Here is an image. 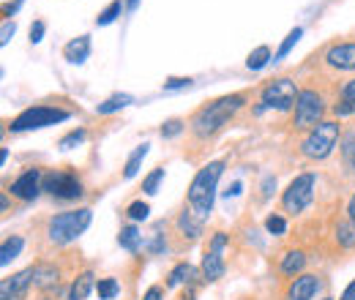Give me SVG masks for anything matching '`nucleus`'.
I'll return each mask as SVG.
<instances>
[{"mask_svg":"<svg viewBox=\"0 0 355 300\" xmlns=\"http://www.w3.org/2000/svg\"><path fill=\"white\" fill-rule=\"evenodd\" d=\"M243 101H246L243 93H232V96H222V98L205 104L202 109H197V115L191 118V131H194V136L208 139V136H214L216 131H222L224 126H227V121L243 107Z\"/></svg>","mask_w":355,"mask_h":300,"instance_id":"1","label":"nucleus"},{"mask_svg":"<svg viewBox=\"0 0 355 300\" xmlns=\"http://www.w3.org/2000/svg\"><path fill=\"white\" fill-rule=\"evenodd\" d=\"M224 172V161H211L194 175V180L189 183V205L194 215H200L202 221L214 213V202H216V186Z\"/></svg>","mask_w":355,"mask_h":300,"instance_id":"2","label":"nucleus"},{"mask_svg":"<svg viewBox=\"0 0 355 300\" xmlns=\"http://www.w3.org/2000/svg\"><path fill=\"white\" fill-rule=\"evenodd\" d=\"M93 221L90 208H77V211H66V213H58L49 218L46 224V238L55 243V246H69L74 243Z\"/></svg>","mask_w":355,"mask_h":300,"instance_id":"3","label":"nucleus"},{"mask_svg":"<svg viewBox=\"0 0 355 300\" xmlns=\"http://www.w3.org/2000/svg\"><path fill=\"white\" fill-rule=\"evenodd\" d=\"M339 134H342V126L336 121H322L317 123L314 129H309L306 139L301 142V153L311 159V161H322L331 156V150L336 148L339 142Z\"/></svg>","mask_w":355,"mask_h":300,"instance_id":"4","label":"nucleus"},{"mask_svg":"<svg viewBox=\"0 0 355 300\" xmlns=\"http://www.w3.org/2000/svg\"><path fill=\"white\" fill-rule=\"evenodd\" d=\"M42 188L49 191L55 200H63V202H69V200H80V197H83V180L77 177V172L74 170L46 172L44 180H42Z\"/></svg>","mask_w":355,"mask_h":300,"instance_id":"5","label":"nucleus"},{"mask_svg":"<svg viewBox=\"0 0 355 300\" xmlns=\"http://www.w3.org/2000/svg\"><path fill=\"white\" fill-rule=\"evenodd\" d=\"M314 183H317V177L311 172H304L287 186V191L282 194L284 213H304L309 208V202L314 200Z\"/></svg>","mask_w":355,"mask_h":300,"instance_id":"6","label":"nucleus"},{"mask_svg":"<svg viewBox=\"0 0 355 300\" xmlns=\"http://www.w3.org/2000/svg\"><path fill=\"white\" fill-rule=\"evenodd\" d=\"M63 121H69V112H66V109H55V107H31V109L19 112V115L11 121V131L44 129V126H55V123H63Z\"/></svg>","mask_w":355,"mask_h":300,"instance_id":"7","label":"nucleus"},{"mask_svg":"<svg viewBox=\"0 0 355 300\" xmlns=\"http://www.w3.org/2000/svg\"><path fill=\"white\" fill-rule=\"evenodd\" d=\"M322 96L317 90H301L298 101H295V115H293V126L295 129H314L317 123H322Z\"/></svg>","mask_w":355,"mask_h":300,"instance_id":"8","label":"nucleus"},{"mask_svg":"<svg viewBox=\"0 0 355 300\" xmlns=\"http://www.w3.org/2000/svg\"><path fill=\"white\" fill-rule=\"evenodd\" d=\"M298 87L293 80H273V82H268L263 87V107L266 109H279V112H287L290 107H295V101H298Z\"/></svg>","mask_w":355,"mask_h":300,"instance_id":"9","label":"nucleus"},{"mask_svg":"<svg viewBox=\"0 0 355 300\" xmlns=\"http://www.w3.org/2000/svg\"><path fill=\"white\" fill-rule=\"evenodd\" d=\"M42 180H44V175H42V170H25L14 183H11V194L14 197H19L22 202H33L36 197H39V191H44L42 188Z\"/></svg>","mask_w":355,"mask_h":300,"instance_id":"10","label":"nucleus"},{"mask_svg":"<svg viewBox=\"0 0 355 300\" xmlns=\"http://www.w3.org/2000/svg\"><path fill=\"white\" fill-rule=\"evenodd\" d=\"M33 284V267H25L0 281V300H22L28 287Z\"/></svg>","mask_w":355,"mask_h":300,"instance_id":"11","label":"nucleus"},{"mask_svg":"<svg viewBox=\"0 0 355 300\" xmlns=\"http://www.w3.org/2000/svg\"><path fill=\"white\" fill-rule=\"evenodd\" d=\"M325 60H328V66L336 69V71H355V44L347 42V44L331 46L328 55H325Z\"/></svg>","mask_w":355,"mask_h":300,"instance_id":"12","label":"nucleus"},{"mask_svg":"<svg viewBox=\"0 0 355 300\" xmlns=\"http://www.w3.org/2000/svg\"><path fill=\"white\" fill-rule=\"evenodd\" d=\"M317 290H320V279L311 276V273H304V276H298V279L290 284L287 300H311L317 295Z\"/></svg>","mask_w":355,"mask_h":300,"instance_id":"13","label":"nucleus"},{"mask_svg":"<svg viewBox=\"0 0 355 300\" xmlns=\"http://www.w3.org/2000/svg\"><path fill=\"white\" fill-rule=\"evenodd\" d=\"M90 55V36H77L63 46V58L69 63H85Z\"/></svg>","mask_w":355,"mask_h":300,"instance_id":"14","label":"nucleus"},{"mask_svg":"<svg viewBox=\"0 0 355 300\" xmlns=\"http://www.w3.org/2000/svg\"><path fill=\"white\" fill-rule=\"evenodd\" d=\"M224 276V259H222V252H205V257H202V279L211 284V281H219Z\"/></svg>","mask_w":355,"mask_h":300,"instance_id":"15","label":"nucleus"},{"mask_svg":"<svg viewBox=\"0 0 355 300\" xmlns=\"http://www.w3.org/2000/svg\"><path fill=\"white\" fill-rule=\"evenodd\" d=\"M202 218L200 215H194V211H183V213L178 215V229L189 238V240H197L200 235H202Z\"/></svg>","mask_w":355,"mask_h":300,"instance_id":"16","label":"nucleus"},{"mask_svg":"<svg viewBox=\"0 0 355 300\" xmlns=\"http://www.w3.org/2000/svg\"><path fill=\"white\" fill-rule=\"evenodd\" d=\"M96 287V276L85 270V273H80L74 281H71V290H69V300H85L90 295V290Z\"/></svg>","mask_w":355,"mask_h":300,"instance_id":"17","label":"nucleus"},{"mask_svg":"<svg viewBox=\"0 0 355 300\" xmlns=\"http://www.w3.org/2000/svg\"><path fill=\"white\" fill-rule=\"evenodd\" d=\"M33 284H36L39 290L55 287V284H58V270H55L52 265H36V267H33Z\"/></svg>","mask_w":355,"mask_h":300,"instance_id":"18","label":"nucleus"},{"mask_svg":"<svg viewBox=\"0 0 355 300\" xmlns=\"http://www.w3.org/2000/svg\"><path fill=\"white\" fill-rule=\"evenodd\" d=\"M132 104V96L129 93H115V96H110L107 101H101L98 107H96V112L98 115H112V112H118V109H123V107H129Z\"/></svg>","mask_w":355,"mask_h":300,"instance_id":"19","label":"nucleus"},{"mask_svg":"<svg viewBox=\"0 0 355 300\" xmlns=\"http://www.w3.org/2000/svg\"><path fill=\"white\" fill-rule=\"evenodd\" d=\"M304 265H306V254L304 252H287L284 257H282V273L284 276H295V273H301L304 270Z\"/></svg>","mask_w":355,"mask_h":300,"instance_id":"20","label":"nucleus"},{"mask_svg":"<svg viewBox=\"0 0 355 300\" xmlns=\"http://www.w3.org/2000/svg\"><path fill=\"white\" fill-rule=\"evenodd\" d=\"M22 246H25V240H22L19 235H14V238H6V240H3V246H0V265L6 267L11 259L19 257Z\"/></svg>","mask_w":355,"mask_h":300,"instance_id":"21","label":"nucleus"},{"mask_svg":"<svg viewBox=\"0 0 355 300\" xmlns=\"http://www.w3.org/2000/svg\"><path fill=\"white\" fill-rule=\"evenodd\" d=\"M118 243H121V249H126V252H139V246H142V235H139V229H137L134 224H129V227L121 229Z\"/></svg>","mask_w":355,"mask_h":300,"instance_id":"22","label":"nucleus"},{"mask_svg":"<svg viewBox=\"0 0 355 300\" xmlns=\"http://www.w3.org/2000/svg\"><path fill=\"white\" fill-rule=\"evenodd\" d=\"M148 150H150V145H148V142H142L139 148H134V153L129 156V161H126V167H123V177H126V180H132L134 175L139 172V167H142V159L148 156Z\"/></svg>","mask_w":355,"mask_h":300,"instance_id":"23","label":"nucleus"},{"mask_svg":"<svg viewBox=\"0 0 355 300\" xmlns=\"http://www.w3.org/2000/svg\"><path fill=\"white\" fill-rule=\"evenodd\" d=\"M273 60V55H270V46H257V49H252L249 52V58H246V66L252 69V71H260V69H266L268 63Z\"/></svg>","mask_w":355,"mask_h":300,"instance_id":"24","label":"nucleus"},{"mask_svg":"<svg viewBox=\"0 0 355 300\" xmlns=\"http://www.w3.org/2000/svg\"><path fill=\"white\" fill-rule=\"evenodd\" d=\"M191 279H194V267L189 262H178L167 276V287H180L183 281H191Z\"/></svg>","mask_w":355,"mask_h":300,"instance_id":"25","label":"nucleus"},{"mask_svg":"<svg viewBox=\"0 0 355 300\" xmlns=\"http://www.w3.org/2000/svg\"><path fill=\"white\" fill-rule=\"evenodd\" d=\"M336 243L342 249H353L355 246V224L350 218H345V221L336 224Z\"/></svg>","mask_w":355,"mask_h":300,"instance_id":"26","label":"nucleus"},{"mask_svg":"<svg viewBox=\"0 0 355 300\" xmlns=\"http://www.w3.org/2000/svg\"><path fill=\"white\" fill-rule=\"evenodd\" d=\"M304 36V28H293L287 36H284V42H282V46H279V52L273 55V63H279V60H284L290 52H293V46L298 44V39Z\"/></svg>","mask_w":355,"mask_h":300,"instance_id":"27","label":"nucleus"},{"mask_svg":"<svg viewBox=\"0 0 355 300\" xmlns=\"http://www.w3.org/2000/svg\"><path fill=\"white\" fill-rule=\"evenodd\" d=\"M123 8H126V6H123V0H112V3H110V6L96 17V25H101V28H104V25H112V22L121 17V11H123Z\"/></svg>","mask_w":355,"mask_h":300,"instance_id":"28","label":"nucleus"},{"mask_svg":"<svg viewBox=\"0 0 355 300\" xmlns=\"http://www.w3.org/2000/svg\"><path fill=\"white\" fill-rule=\"evenodd\" d=\"M96 292H98L101 300H112L121 292V284H118L115 279H98V281H96Z\"/></svg>","mask_w":355,"mask_h":300,"instance_id":"29","label":"nucleus"},{"mask_svg":"<svg viewBox=\"0 0 355 300\" xmlns=\"http://www.w3.org/2000/svg\"><path fill=\"white\" fill-rule=\"evenodd\" d=\"M162 180H164V170H162V167H156V170L150 172L145 180H142V191H145V194H156Z\"/></svg>","mask_w":355,"mask_h":300,"instance_id":"30","label":"nucleus"},{"mask_svg":"<svg viewBox=\"0 0 355 300\" xmlns=\"http://www.w3.org/2000/svg\"><path fill=\"white\" fill-rule=\"evenodd\" d=\"M148 213H150V205H148V202H142V200H137V202H132V205L126 208V215H129L132 221H145Z\"/></svg>","mask_w":355,"mask_h":300,"instance_id":"31","label":"nucleus"},{"mask_svg":"<svg viewBox=\"0 0 355 300\" xmlns=\"http://www.w3.org/2000/svg\"><path fill=\"white\" fill-rule=\"evenodd\" d=\"M266 229L270 235H284L287 232V221H284V215L273 213L266 218Z\"/></svg>","mask_w":355,"mask_h":300,"instance_id":"32","label":"nucleus"},{"mask_svg":"<svg viewBox=\"0 0 355 300\" xmlns=\"http://www.w3.org/2000/svg\"><path fill=\"white\" fill-rule=\"evenodd\" d=\"M80 142H85V129L69 131V134L60 139V150H71V148H77Z\"/></svg>","mask_w":355,"mask_h":300,"instance_id":"33","label":"nucleus"},{"mask_svg":"<svg viewBox=\"0 0 355 300\" xmlns=\"http://www.w3.org/2000/svg\"><path fill=\"white\" fill-rule=\"evenodd\" d=\"M183 129H186V123H183L180 118H170V121L162 126V136H164V139H173L178 134H183Z\"/></svg>","mask_w":355,"mask_h":300,"instance_id":"34","label":"nucleus"},{"mask_svg":"<svg viewBox=\"0 0 355 300\" xmlns=\"http://www.w3.org/2000/svg\"><path fill=\"white\" fill-rule=\"evenodd\" d=\"M186 87H191V80H189V77H173V80H167V82H164V93L186 90Z\"/></svg>","mask_w":355,"mask_h":300,"instance_id":"35","label":"nucleus"},{"mask_svg":"<svg viewBox=\"0 0 355 300\" xmlns=\"http://www.w3.org/2000/svg\"><path fill=\"white\" fill-rule=\"evenodd\" d=\"M334 112L339 115V118H345V115H355L353 104L345 98V96H339V101H336V107H334Z\"/></svg>","mask_w":355,"mask_h":300,"instance_id":"36","label":"nucleus"},{"mask_svg":"<svg viewBox=\"0 0 355 300\" xmlns=\"http://www.w3.org/2000/svg\"><path fill=\"white\" fill-rule=\"evenodd\" d=\"M44 30H46V25L42 22V19H36V22L31 25V42L33 44L42 42V39H44Z\"/></svg>","mask_w":355,"mask_h":300,"instance_id":"37","label":"nucleus"},{"mask_svg":"<svg viewBox=\"0 0 355 300\" xmlns=\"http://www.w3.org/2000/svg\"><path fill=\"white\" fill-rule=\"evenodd\" d=\"M14 30H17V25H14L11 19H6V22H3V30H0V44H8V42H11Z\"/></svg>","mask_w":355,"mask_h":300,"instance_id":"38","label":"nucleus"},{"mask_svg":"<svg viewBox=\"0 0 355 300\" xmlns=\"http://www.w3.org/2000/svg\"><path fill=\"white\" fill-rule=\"evenodd\" d=\"M342 153H345L347 167H350V170H355V142H347V145L342 148Z\"/></svg>","mask_w":355,"mask_h":300,"instance_id":"39","label":"nucleus"},{"mask_svg":"<svg viewBox=\"0 0 355 300\" xmlns=\"http://www.w3.org/2000/svg\"><path fill=\"white\" fill-rule=\"evenodd\" d=\"M224 246H227V235H224V232H216L214 240H211V252H224Z\"/></svg>","mask_w":355,"mask_h":300,"instance_id":"40","label":"nucleus"},{"mask_svg":"<svg viewBox=\"0 0 355 300\" xmlns=\"http://www.w3.org/2000/svg\"><path fill=\"white\" fill-rule=\"evenodd\" d=\"M164 235H159V232H153V240H150V246H148V252L150 254H159L162 249H164V240H162Z\"/></svg>","mask_w":355,"mask_h":300,"instance_id":"41","label":"nucleus"},{"mask_svg":"<svg viewBox=\"0 0 355 300\" xmlns=\"http://www.w3.org/2000/svg\"><path fill=\"white\" fill-rule=\"evenodd\" d=\"M342 96H345V98H347V101L353 104V109H355V80H350L347 85L342 87Z\"/></svg>","mask_w":355,"mask_h":300,"instance_id":"42","label":"nucleus"},{"mask_svg":"<svg viewBox=\"0 0 355 300\" xmlns=\"http://www.w3.org/2000/svg\"><path fill=\"white\" fill-rule=\"evenodd\" d=\"M162 295H164V290H162V287H150L142 300H162Z\"/></svg>","mask_w":355,"mask_h":300,"instance_id":"43","label":"nucleus"},{"mask_svg":"<svg viewBox=\"0 0 355 300\" xmlns=\"http://www.w3.org/2000/svg\"><path fill=\"white\" fill-rule=\"evenodd\" d=\"M19 6H22V0H14V3H8V6H3V14H6V17H11V14H14V11L19 8Z\"/></svg>","mask_w":355,"mask_h":300,"instance_id":"44","label":"nucleus"},{"mask_svg":"<svg viewBox=\"0 0 355 300\" xmlns=\"http://www.w3.org/2000/svg\"><path fill=\"white\" fill-rule=\"evenodd\" d=\"M339 300H355V281H353V284H347V290L342 292V298H339Z\"/></svg>","mask_w":355,"mask_h":300,"instance_id":"45","label":"nucleus"},{"mask_svg":"<svg viewBox=\"0 0 355 300\" xmlns=\"http://www.w3.org/2000/svg\"><path fill=\"white\" fill-rule=\"evenodd\" d=\"M235 194H241V183H232L230 191H227V197H235Z\"/></svg>","mask_w":355,"mask_h":300,"instance_id":"46","label":"nucleus"},{"mask_svg":"<svg viewBox=\"0 0 355 300\" xmlns=\"http://www.w3.org/2000/svg\"><path fill=\"white\" fill-rule=\"evenodd\" d=\"M347 213H350V221L355 224V194H353V200H350V205H347Z\"/></svg>","mask_w":355,"mask_h":300,"instance_id":"47","label":"nucleus"},{"mask_svg":"<svg viewBox=\"0 0 355 300\" xmlns=\"http://www.w3.org/2000/svg\"><path fill=\"white\" fill-rule=\"evenodd\" d=\"M137 6H139V0H129L126 3V11H137Z\"/></svg>","mask_w":355,"mask_h":300,"instance_id":"48","label":"nucleus"},{"mask_svg":"<svg viewBox=\"0 0 355 300\" xmlns=\"http://www.w3.org/2000/svg\"><path fill=\"white\" fill-rule=\"evenodd\" d=\"M325 300H331V298H325Z\"/></svg>","mask_w":355,"mask_h":300,"instance_id":"49","label":"nucleus"}]
</instances>
